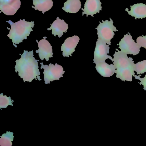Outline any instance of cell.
Returning a JSON list of instances; mask_svg holds the SVG:
<instances>
[{
    "label": "cell",
    "mask_w": 146,
    "mask_h": 146,
    "mask_svg": "<svg viewBox=\"0 0 146 146\" xmlns=\"http://www.w3.org/2000/svg\"><path fill=\"white\" fill-rule=\"evenodd\" d=\"M39 61L34 57L33 50L29 52L24 50L21 58L16 60L15 71L19 72V76L23 79L24 82H31L35 79L41 81L38 65Z\"/></svg>",
    "instance_id": "6da1fadb"
},
{
    "label": "cell",
    "mask_w": 146,
    "mask_h": 146,
    "mask_svg": "<svg viewBox=\"0 0 146 146\" xmlns=\"http://www.w3.org/2000/svg\"><path fill=\"white\" fill-rule=\"evenodd\" d=\"M11 25V29L7 28L10 30L7 36L12 40L13 46L17 47L16 44L22 42L24 40H26L27 36L30 35L31 32L33 31L32 28L35 26V22H27L25 19L20 20L17 23H14L9 20L7 21Z\"/></svg>",
    "instance_id": "7a4b0ae2"
},
{
    "label": "cell",
    "mask_w": 146,
    "mask_h": 146,
    "mask_svg": "<svg viewBox=\"0 0 146 146\" xmlns=\"http://www.w3.org/2000/svg\"><path fill=\"white\" fill-rule=\"evenodd\" d=\"M110 19V21L107 20L102 21V23L100 22V24L96 28L98 39L108 45H111V40L115 35L114 31H118L116 27L113 26V20L111 18Z\"/></svg>",
    "instance_id": "3957f363"
},
{
    "label": "cell",
    "mask_w": 146,
    "mask_h": 146,
    "mask_svg": "<svg viewBox=\"0 0 146 146\" xmlns=\"http://www.w3.org/2000/svg\"><path fill=\"white\" fill-rule=\"evenodd\" d=\"M40 64L41 69L44 70L43 73L45 84H50L51 82L59 80L60 78L63 77V74L65 72L64 71V68L61 66L57 63L55 64V65L52 63L49 64V66L44 65L42 62Z\"/></svg>",
    "instance_id": "277c9868"
},
{
    "label": "cell",
    "mask_w": 146,
    "mask_h": 146,
    "mask_svg": "<svg viewBox=\"0 0 146 146\" xmlns=\"http://www.w3.org/2000/svg\"><path fill=\"white\" fill-rule=\"evenodd\" d=\"M119 48L123 52L127 54L136 55L139 53L141 47L135 42L132 36L129 33L124 36L119 43Z\"/></svg>",
    "instance_id": "5b68a950"
},
{
    "label": "cell",
    "mask_w": 146,
    "mask_h": 146,
    "mask_svg": "<svg viewBox=\"0 0 146 146\" xmlns=\"http://www.w3.org/2000/svg\"><path fill=\"white\" fill-rule=\"evenodd\" d=\"M113 54V64L116 69H130L135 71V64L132 58H129L127 54L116 49Z\"/></svg>",
    "instance_id": "8992f818"
},
{
    "label": "cell",
    "mask_w": 146,
    "mask_h": 146,
    "mask_svg": "<svg viewBox=\"0 0 146 146\" xmlns=\"http://www.w3.org/2000/svg\"><path fill=\"white\" fill-rule=\"evenodd\" d=\"M109 45L98 39L96 42L94 53V63L96 64L100 62H105L106 60L108 59H109L113 62L112 58L108 54L109 53Z\"/></svg>",
    "instance_id": "52a82bcc"
},
{
    "label": "cell",
    "mask_w": 146,
    "mask_h": 146,
    "mask_svg": "<svg viewBox=\"0 0 146 146\" xmlns=\"http://www.w3.org/2000/svg\"><path fill=\"white\" fill-rule=\"evenodd\" d=\"M21 5L20 0H0V10L7 16H13Z\"/></svg>",
    "instance_id": "ba28073f"
},
{
    "label": "cell",
    "mask_w": 146,
    "mask_h": 146,
    "mask_svg": "<svg viewBox=\"0 0 146 146\" xmlns=\"http://www.w3.org/2000/svg\"><path fill=\"white\" fill-rule=\"evenodd\" d=\"M43 38L44 39L40 40L39 42L36 40L39 49L36 51V52L38 53L39 57L42 60L45 59L47 61H48L49 58H53L52 48L51 44L46 40V37H44Z\"/></svg>",
    "instance_id": "9c48e42d"
},
{
    "label": "cell",
    "mask_w": 146,
    "mask_h": 146,
    "mask_svg": "<svg viewBox=\"0 0 146 146\" xmlns=\"http://www.w3.org/2000/svg\"><path fill=\"white\" fill-rule=\"evenodd\" d=\"M79 40V37L76 35L66 39L61 46V50L63 52V56L64 57L72 56V54L75 52V48Z\"/></svg>",
    "instance_id": "30bf717a"
},
{
    "label": "cell",
    "mask_w": 146,
    "mask_h": 146,
    "mask_svg": "<svg viewBox=\"0 0 146 146\" xmlns=\"http://www.w3.org/2000/svg\"><path fill=\"white\" fill-rule=\"evenodd\" d=\"M102 3L100 0H87L84 4V8L82 9L83 11L82 16L86 14L87 17L94 15L100 13L102 10Z\"/></svg>",
    "instance_id": "8fae6325"
},
{
    "label": "cell",
    "mask_w": 146,
    "mask_h": 146,
    "mask_svg": "<svg viewBox=\"0 0 146 146\" xmlns=\"http://www.w3.org/2000/svg\"><path fill=\"white\" fill-rule=\"evenodd\" d=\"M68 29V25L65 22L64 20L60 19L58 17L56 20L51 25V27L47 29L48 30H52V35L54 36L58 35L60 38L64 35V32H67Z\"/></svg>",
    "instance_id": "7c38bea8"
},
{
    "label": "cell",
    "mask_w": 146,
    "mask_h": 146,
    "mask_svg": "<svg viewBox=\"0 0 146 146\" xmlns=\"http://www.w3.org/2000/svg\"><path fill=\"white\" fill-rule=\"evenodd\" d=\"M96 69L98 73L104 77H110L116 73V69L113 64H108L106 61L96 64Z\"/></svg>",
    "instance_id": "4fadbf2b"
},
{
    "label": "cell",
    "mask_w": 146,
    "mask_h": 146,
    "mask_svg": "<svg viewBox=\"0 0 146 146\" xmlns=\"http://www.w3.org/2000/svg\"><path fill=\"white\" fill-rule=\"evenodd\" d=\"M125 11L135 19L146 17V5L143 3L135 4L131 7L130 11H129L128 8L125 9Z\"/></svg>",
    "instance_id": "5bb4252c"
},
{
    "label": "cell",
    "mask_w": 146,
    "mask_h": 146,
    "mask_svg": "<svg viewBox=\"0 0 146 146\" xmlns=\"http://www.w3.org/2000/svg\"><path fill=\"white\" fill-rule=\"evenodd\" d=\"M33 5L32 7L35 10L42 12V13L49 11L52 9L53 5V2L52 0H33Z\"/></svg>",
    "instance_id": "9a60e30c"
},
{
    "label": "cell",
    "mask_w": 146,
    "mask_h": 146,
    "mask_svg": "<svg viewBox=\"0 0 146 146\" xmlns=\"http://www.w3.org/2000/svg\"><path fill=\"white\" fill-rule=\"evenodd\" d=\"M81 5L80 0H67L64 4L62 9L66 13H76L80 10Z\"/></svg>",
    "instance_id": "2e32d148"
},
{
    "label": "cell",
    "mask_w": 146,
    "mask_h": 146,
    "mask_svg": "<svg viewBox=\"0 0 146 146\" xmlns=\"http://www.w3.org/2000/svg\"><path fill=\"white\" fill-rule=\"evenodd\" d=\"M134 71L130 69H116V78L124 82H132V77L135 75Z\"/></svg>",
    "instance_id": "e0dca14e"
},
{
    "label": "cell",
    "mask_w": 146,
    "mask_h": 146,
    "mask_svg": "<svg viewBox=\"0 0 146 146\" xmlns=\"http://www.w3.org/2000/svg\"><path fill=\"white\" fill-rule=\"evenodd\" d=\"M14 139L13 133L11 131H7L6 133L1 136L0 146H12V141Z\"/></svg>",
    "instance_id": "ac0fdd59"
},
{
    "label": "cell",
    "mask_w": 146,
    "mask_h": 146,
    "mask_svg": "<svg viewBox=\"0 0 146 146\" xmlns=\"http://www.w3.org/2000/svg\"><path fill=\"white\" fill-rule=\"evenodd\" d=\"M13 102L10 96L7 97L6 95L4 96L3 93L0 94V108L1 110L2 108H7L8 106H13L12 103Z\"/></svg>",
    "instance_id": "d6986e66"
},
{
    "label": "cell",
    "mask_w": 146,
    "mask_h": 146,
    "mask_svg": "<svg viewBox=\"0 0 146 146\" xmlns=\"http://www.w3.org/2000/svg\"><path fill=\"white\" fill-rule=\"evenodd\" d=\"M135 71L137 75L144 74L146 72V60L135 64Z\"/></svg>",
    "instance_id": "ffe728a7"
},
{
    "label": "cell",
    "mask_w": 146,
    "mask_h": 146,
    "mask_svg": "<svg viewBox=\"0 0 146 146\" xmlns=\"http://www.w3.org/2000/svg\"><path fill=\"white\" fill-rule=\"evenodd\" d=\"M137 43L141 47H143L146 49V36H139L136 40Z\"/></svg>",
    "instance_id": "44dd1931"
},
{
    "label": "cell",
    "mask_w": 146,
    "mask_h": 146,
    "mask_svg": "<svg viewBox=\"0 0 146 146\" xmlns=\"http://www.w3.org/2000/svg\"><path fill=\"white\" fill-rule=\"evenodd\" d=\"M141 75H134L133 76L135 77V79H137V80H139L141 82L139 83V84H141L143 86V89L144 90H146V74L145 76L143 78H140Z\"/></svg>",
    "instance_id": "7402d4cb"
}]
</instances>
